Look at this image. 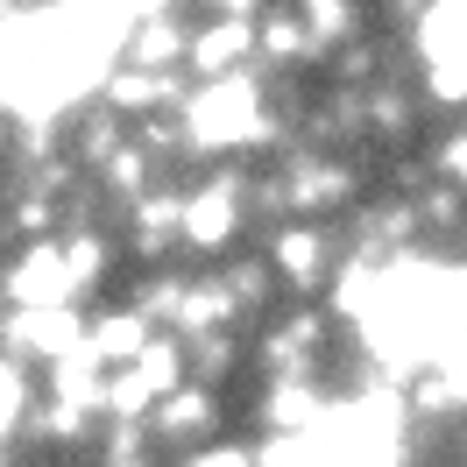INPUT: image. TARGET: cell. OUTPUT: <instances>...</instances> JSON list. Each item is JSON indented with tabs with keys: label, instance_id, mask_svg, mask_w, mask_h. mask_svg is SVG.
Masks as SVG:
<instances>
[{
	"label": "cell",
	"instance_id": "1",
	"mask_svg": "<svg viewBox=\"0 0 467 467\" xmlns=\"http://www.w3.org/2000/svg\"><path fill=\"white\" fill-rule=\"evenodd\" d=\"M248 163L255 156H234V163H205L184 177V255L199 263H227L234 248H248L263 220L248 199Z\"/></svg>",
	"mask_w": 467,
	"mask_h": 467
},
{
	"label": "cell",
	"instance_id": "2",
	"mask_svg": "<svg viewBox=\"0 0 467 467\" xmlns=\"http://www.w3.org/2000/svg\"><path fill=\"white\" fill-rule=\"evenodd\" d=\"M263 255L284 276V297H333L340 269H348V220H276L255 234Z\"/></svg>",
	"mask_w": 467,
	"mask_h": 467
},
{
	"label": "cell",
	"instance_id": "3",
	"mask_svg": "<svg viewBox=\"0 0 467 467\" xmlns=\"http://www.w3.org/2000/svg\"><path fill=\"white\" fill-rule=\"evenodd\" d=\"M227 389L205 376H184L163 397V404L149 410V439H156V453L163 461H177V453H199V446H213V439L227 432Z\"/></svg>",
	"mask_w": 467,
	"mask_h": 467
},
{
	"label": "cell",
	"instance_id": "4",
	"mask_svg": "<svg viewBox=\"0 0 467 467\" xmlns=\"http://www.w3.org/2000/svg\"><path fill=\"white\" fill-rule=\"evenodd\" d=\"M86 326H92V305H7L0 312V348L50 368V361L86 348Z\"/></svg>",
	"mask_w": 467,
	"mask_h": 467
},
{
	"label": "cell",
	"instance_id": "5",
	"mask_svg": "<svg viewBox=\"0 0 467 467\" xmlns=\"http://www.w3.org/2000/svg\"><path fill=\"white\" fill-rule=\"evenodd\" d=\"M120 241H128V263L149 269V263H177L184 255V177H163L156 192L120 213Z\"/></svg>",
	"mask_w": 467,
	"mask_h": 467
},
{
	"label": "cell",
	"instance_id": "6",
	"mask_svg": "<svg viewBox=\"0 0 467 467\" xmlns=\"http://www.w3.org/2000/svg\"><path fill=\"white\" fill-rule=\"evenodd\" d=\"M326 57H333V50L312 36V22L297 15V0L263 7V22H255V71H269V78H284V71H319L326 78Z\"/></svg>",
	"mask_w": 467,
	"mask_h": 467
},
{
	"label": "cell",
	"instance_id": "7",
	"mask_svg": "<svg viewBox=\"0 0 467 467\" xmlns=\"http://www.w3.org/2000/svg\"><path fill=\"white\" fill-rule=\"evenodd\" d=\"M0 297H7V305H78V297H71V269H64V234L7 248Z\"/></svg>",
	"mask_w": 467,
	"mask_h": 467
},
{
	"label": "cell",
	"instance_id": "8",
	"mask_svg": "<svg viewBox=\"0 0 467 467\" xmlns=\"http://www.w3.org/2000/svg\"><path fill=\"white\" fill-rule=\"evenodd\" d=\"M192 71H156V64H128L120 57L107 78H99V99L114 107V114H128V120H149V114H177L184 99H192Z\"/></svg>",
	"mask_w": 467,
	"mask_h": 467
},
{
	"label": "cell",
	"instance_id": "9",
	"mask_svg": "<svg viewBox=\"0 0 467 467\" xmlns=\"http://www.w3.org/2000/svg\"><path fill=\"white\" fill-rule=\"evenodd\" d=\"M192 78H234V71H255V22L248 15H199L192 22Z\"/></svg>",
	"mask_w": 467,
	"mask_h": 467
},
{
	"label": "cell",
	"instance_id": "10",
	"mask_svg": "<svg viewBox=\"0 0 467 467\" xmlns=\"http://www.w3.org/2000/svg\"><path fill=\"white\" fill-rule=\"evenodd\" d=\"M156 333H171V326L142 319L128 297H107V305H92V326H86V354L92 361H107V368H128L135 354L156 340Z\"/></svg>",
	"mask_w": 467,
	"mask_h": 467
},
{
	"label": "cell",
	"instance_id": "11",
	"mask_svg": "<svg viewBox=\"0 0 467 467\" xmlns=\"http://www.w3.org/2000/svg\"><path fill=\"white\" fill-rule=\"evenodd\" d=\"M192 7H163V15H135L128 22V43H120V57L128 64H156V71H184L192 57Z\"/></svg>",
	"mask_w": 467,
	"mask_h": 467
},
{
	"label": "cell",
	"instance_id": "12",
	"mask_svg": "<svg viewBox=\"0 0 467 467\" xmlns=\"http://www.w3.org/2000/svg\"><path fill=\"white\" fill-rule=\"evenodd\" d=\"M128 142H135V120L114 114L107 99H86V107H71V114H64V149H71L86 171H107Z\"/></svg>",
	"mask_w": 467,
	"mask_h": 467
},
{
	"label": "cell",
	"instance_id": "13",
	"mask_svg": "<svg viewBox=\"0 0 467 467\" xmlns=\"http://www.w3.org/2000/svg\"><path fill=\"white\" fill-rule=\"evenodd\" d=\"M192 276H199V269L149 263V269H135V284H128L120 297H128L142 319H156V326H171V333H177V312H184V297H192Z\"/></svg>",
	"mask_w": 467,
	"mask_h": 467
},
{
	"label": "cell",
	"instance_id": "14",
	"mask_svg": "<svg viewBox=\"0 0 467 467\" xmlns=\"http://www.w3.org/2000/svg\"><path fill=\"white\" fill-rule=\"evenodd\" d=\"M64 234V205L29 192V184H7V220H0V241L7 248H22V241H50Z\"/></svg>",
	"mask_w": 467,
	"mask_h": 467
},
{
	"label": "cell",
	"instance_id": "15",
	"mask_svg": "<svg viewBox=\"0 0 467 467\" xmlns=\"http://www.w3.org/2000/svg\"><path fill=\"white\" fill-rule=\"evenodd\" d=\"M297 15L312 22V36H319L326 50H340L348 36L376 29V0H297Z\"/></svg>",
	"mask_w": 467,
	"mask_h": 467
},
{
	"label": "cell",
	"instance_id": "16",
	"mask_svg": "<svg viewBox=\"0 0 467 467\" xmlns=\"http://www.w3.org/2000/svg\"><path fill=\"white\" fill-rule=\"evenodd\" d=\"M425 156H432V171L446 177V184H461V192H467V114L446 120L432 142H425Z\"/></svg>",
	"mask_w": 467,
	"mask_h": 467
},
{
	"label": "cell",
	"instance_id": "17",
	"mask_svg": "<svg viewBox=\"0 0 467 467\" xmlns=\"http://www.w3.org/2000/svg\"><path fill=\"white\" fill-rule=\"evenodd\" d=\"M461 255H467V234H461Z\"/></svg>",
	"mask_w": 467,
	"mask_h": 467
}]
</instances>
